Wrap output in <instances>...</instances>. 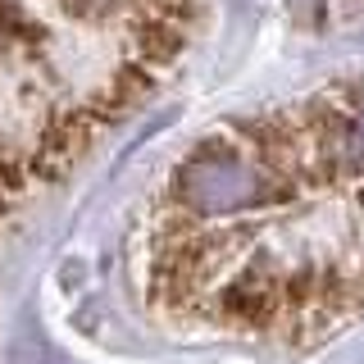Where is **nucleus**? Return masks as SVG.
I'll return each mask as SVG.
<instances>
[{
  "label": "nucleus",
  "mask_w": 364,
  "mask_h": 364,
  "mask_svg": "<svg viewBox=\"0 0 364 364\" xmlns=\"http://www.w3.org/2000/svg\"><path fill=\"white\" fill-rule=\"evenodd\" d=\"M287 178L264 151H246L232 141H205L173 168V200L191 219H228L287 196Z\"/></svg>",
  "instance_id": "f257e3e1"
},
{
  "label": "nucleus",
  "mask_w": 364,
  "mask_h": 364,
  "mask_svg": "<svg viewBox=\"0 0 364 364\" xmlns=\"http://www.w3.org/2000/svg\"><path fill=\"white\" fill-rule=\"evenodd\" d=\"M310 128V164L323 178L360 173L364 168V87H341L314 100Z\"/></svg>",
  "instance_id": "f03ea898"
},
{
  "label": "nucleus",
  "mask_w": 364,
  "mask_h": 364,
  "mask_svg": "<svg viewBox=\"0 0 364 364\" xmlns=\"http://www.w3.org/2000/svg\"><path fill=\"white\" fill-rule=\"evenodd\" d=\"M219 301H223V314L242 318V323H264L269 314H278L282 287H278V278H273V269H264V264H246V269L223 287Z\"/></svg>",
  "instance_id": "7ed1b4c3"
},
{
  "label": "nucleus",
  "mask_w": 364,
  "mask_h": 364,
  "mask_svg": "<svg viewBox=\"0 0 364 364\" xmlns=\"http://www.w3.org/2000/svg\"><path fill=\"white\" fill-rule=\"evenodd\" d=\"M28 41H37V23L14 0H0V46H28Z\"/></svg>",
  "instance_id": "20e7f679"
},
{
  "label": "nucleus",
  "mask_w": 364,
  "mask_h": 364,
  "mask_svg": "<svg viewBox=\"0 0 364 364\" xmlns=\"http://www.w3.org/2000/svg\"><path fill=\"white\" fill-rule=\"evenodd\" d=\"M132 5L136 0H60V9L73 18H109L119 9H132Z\"/></svg>",
  "instance_id": "39448f33"
}]
</instances>
